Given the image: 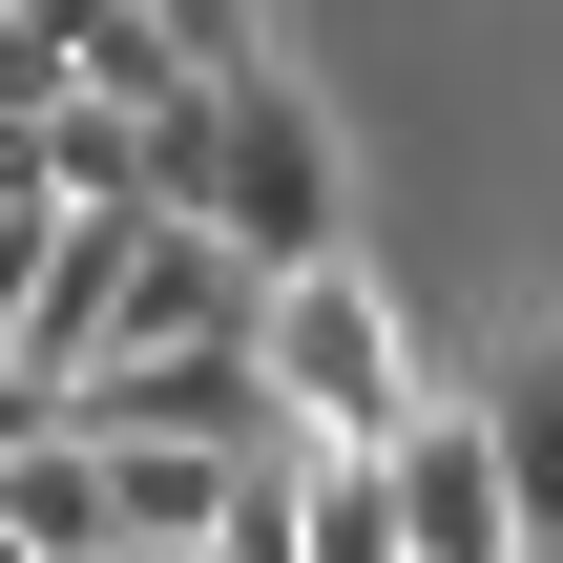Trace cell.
<instances>
[{"label": "cell", "mask_w": 563, "mask_h": 563, "mask_svg": "<svg viewBox=\"0 0 563 563\" xmlns=\"http://www.w3.org/2000/svg\"><path fill=\"white\" fill-rule=\"evenodd\" d=\"M209 230H230L251 272L355 251V167H334V125H313V84H292V63H230V167H209Z\"/></svg>", "instance_id": "cell-1"}, {"label": "cell", "mask_w": 563, "mask_h": 563, "mask_svg": "<svg viewBox=\"0 0 563 563\" xmlns=\"http://www.w3.org/2000/svg\"><path fill=\"white\" fill-rule=\"evenodd\" d=\"M272 376H292L313 439H397V418H418V334H397V292H376L355 251L272 272Z\"/></svg>", "instance_id": "cell-2"}, {"label": "cell", "mask_w": 563, "mask_h": 563, "mask_svg": "<svg viewBox=\"0 0 563 563\" xmlns=\"http://www.w3.org/2000/svg\"><path fill=\"white\" fill-rule=\"evenodd\" d=\"M84 418H104V439H230V460L313 439V418H292V376H272V313H251V334H146V355H104V376H84Z\"/></svg>", "instance_id": "cell-3"}, {"label": "cell", "mask_w": 563, "mask_h": 563, "mask_svg": "<svg viewBox=\"0 0 563 563\" xmlns=\"http://www.w3.org/2000/svg\"><path fill=\"white\" fill-rule=\"evenodd\" d=\"M397 522H418V563H543V522H522L481 397H418V418H397Z\"/></svg>", "instance_id": "cell-4"}, {"label": "cell", "mask_w": 563, "mask_h": 563, "mask_svg": "<svg viewBox=\"0 0 563 563\" xmlns=\"http://www.w3.org/2000/svg\"><path fill=\"white\" fill-rule=\"evenodd\" d=\"M272 460H292V439H272ZM272 460H230V439H104V481H125V563H167V543H230Z\"/></svg>", "instance_id": "cell-5"}, {"label": "cell", "mask_w": 563, "mask_h": 563, "mask_svg": "<svg viewBox=\"0 0 563 563\" xmlns=\"http://www.w3.org/2000/svg\"><path fill=\"white\" fill-rule=\"evenodd\" d=\"M0 522H21L42 563H104V543H125V481H104V418H42V439L0 460Z\"/></svg>", "instance_id": "cell-6"}, {"label": "cell", "mask_w": 563, "mask_h": 563, "mask_svg": "<svg viewBox=\"0 0 563 563\" xmlns=\"http://www.w3.org/2000/svg\"><path fill=\"white\" fill-rule=\"evenodd\" d=\"M292 563H418V522H397V439H292Z\"/></svg>", "instance_id": "cell-7"}, {"label": "cell", "mask_w": 563, "mask_h": 563, "mask_svg": "<svg viewBox=\"0 0 563 563\" xmlns=\"http://www.w3.org/2000/svg\"><path fill=\"white\" fill-rule=\"evenodd\" d=\"M481 418H501V481H522V522H543V563H563V313L481 355Z\"/></svg>", "instance_id": "cell-8"}, {"label": "cell", "mask_w": 563, "mask_h": 563, "mask_svg": "<svg viewBox=\"0 0 563 563\" xmlns=\"http://www.w3.org/2000/svg\"><path fill=\"white\" fill-rule=\"evenodd\" d=\"M146 21H167V42H188L209 84H230V63H272V0H146Z\"/></svg>", "instance_id": "cell-9"}, {"label": "cell", "mask_w": 563, "mask_h": 563, "mask_svg": "<svg viewBox=\"0 0 563 563\" xmlns=\"http://www.w3.org/2000/svg\"><path fill=\"white\" fill-rule=\"evenodd\" d=\"M42 272H63V209H0V334L42 313Z\"/></svg>", "instance_id": "cell-10"}, {"label": "cell", "mask_w": 563, "mask_h": 563, "mask_svg": "<svg viewBox=\"0 0 563 563\" xmlns=\"http://www.w3.org/2000/svg\"><path fill=\"white\" fill-rule=\"evenodd\" d=\"M167 563H251V543H167Z\"/></svg>", "instance_id": "cell-11"}]
</instances>
